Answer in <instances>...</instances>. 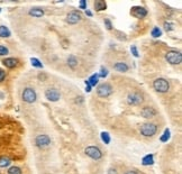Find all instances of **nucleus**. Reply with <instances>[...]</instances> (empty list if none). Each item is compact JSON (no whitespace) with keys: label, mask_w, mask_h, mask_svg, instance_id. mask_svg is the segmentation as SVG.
Instances as JSON below:
<instances>
[{"label":"nucleus","mask_w":182,"mask_h":174,"mask_svg":"<svg viewBox=\"0 0 182 174\" xmlns=\"http://www.w3.org/2000/svg\"><path fill=\"white\" fill-rule=\"evenodd\" d=\"M165 60L168 61V63L172 65H179L182 62V54L179 51H169L165 54Z\"/></svg>","instance_id":"obj_3"},{"label":"nucleus","mask_w":182,"mask_h":174,"mask_svg":"<svg viewBox=\"0 0 182 174\" xmlns=\"http://www.w3.org/2000/svg\"><path fill=\"white\" fill-rule=\"evenodd\" d=\"M108 174H118V172H117V170H116V168L110 167L109 170H108Z\"/></svg>","instance_id":"obj_35"},{"label":"nucleus","mask_w":182,"mask_h":174,"mask_svg":"<svg viewBox=\"0 0 182 174\" xmlns=\"http://www.w3.org/2000/svg\"><path fill=\"white\" fill-rule=\"evenodd\" d=\"M79 7H80V9H86L87 10V2L84 0H82V1L79 2Z\"/></svg>","instance_id":"obj_33"},{"label":"nucleus","mask_w":182,"mask_h":174,"mask_svg":"<svg viewBox=\"0 0 182 174\" xmlns=\"http://www.w3.org/2000/svg\"><path fill=\"white\" fill-rule=\"evenodd\" d=\"M130 52H132V54L135 56V57H140V53H138V50H137V47H136L135 45H133L132 47H130Z\"/></svg>","instance_id":"obj_30"},{"label":"nucleus","mask_w":182,"mask_h":174,"mask_svg":"<svg viewBox=\"0 0 182 174\" xmlns=\"http://www.w3.org/2000/svg\"><path fill=\"white\" fill-rule=\"evenodd\" d=\"M81 19H82V15H81V12L78 10L70 11L66 16V22L67 24H70V25H76V24H78Z\"/></svg>","instance_id":"obj_10"},{"label":"nucleus","mask_w":182,"mask_h":174,"mask_svg":"<svg viewBox=\"0 0 182 174\" xmlns=\"http://www.w3.org/2000/svg\"><path fill=\"white\" fill-rule=\"evenodd\" d=\"M28 14L31 15L33 17H36V18H39V17H43L44 16V10L42 8H32L29 10Z\"/></svg>","instance_id":"obj_16"},{"label":"nucleus","mask_w":182,"mask_h":174,"mask_svg":"<svg viewBox=\"0 0 182 174\" xmlns=\"http://www.w3.org/2000/svg\"><path fill=\"white\" fill-rule=\"evenodd\" d=\"M125 174H138L136 171H132V170H129V171L125 172Z\"/></svg>","instance_id":"obj_37"},{"label":"nucleus","mask_w":182,"mask_h":174,"mask_svg":"<svg viewBox=\"0 0 182 174\" xmlns=\"http://www.w3.org/2000/svg\"><path fill=\"white\" fill-rule=\"evenodd\" d=\"M45 98L51 102H56L61 98V93L55 88H48L47 90H45Z\"/></svg>","instance_id":"obj_8"},{"label":"nucleus","mask_w":182,"mask_h":174,"mask_svg":"<svg viewBox=\"0 0 182 174\" xmlns=\"http://www.w3.org/2000/svg\"><path fill=\"white\" fill-rule=\"evenodd\" d=\"M86 15H88L89 17H92V12H91V11H89L88 9L86 10Z\"/></svg>","instance_id":"obj_38"},{"label":"nucleus","mask_w":182,"mask_h":174,"mask_svg":"<svg viewBox=\"0 0 182 174\" xmlns=\"http://www.w3.org/2000/svg\"><path fill=\"white\" fill-rule=\"evenodd\" d=\"M5 78H6V71L0 67V82H2L5 80Z\"/></svg>","instance_id":"obj_32"},{"label":"nucleus","mask_w":182,"mask_h":174,"mask_svg":"<svg viewBox=\"0 0 182 174\" xmlns=\"http://www.w3.org/2000/svg\"><path fill=\"white\" fill-rule=\"evenodd\" d=\"M11 164V160L6 156L0 157V167H7Z\"/></svg>","instance_id":"obj_21"},{"label":"nucleus","mask_w":182,"mask_h":174,"mask_svg":"<svg viewBox=\"0 0 182 174\" xmlns=\"http://www.w3.org/2000/svg\"><path fill=\"white\" fill-rule=\"evenodd\" d=\"M87 81L89 82V84L91 85V87H95V85H97V84H98V81H99L98 73H97V74H92V75L88 79Z\"/></svg>","instance_id":"obj_20"},{"label":"nucleus","mask_w":182,"mask_h":174,"mask_svg":"<svg viewBox=\"0 0 182 174\" xmlns=\"http://www.w3.org/2000/svg\"><path fill=\"white\" fill-rule=\"evenodd\" d=\"M67 65L71 67V69H76L78 66V60L74 55H70L67 57Z\"/></svg>","instance_id":"obj_18"},{"label":"nucleus","mask_w":182,"mask_h":174,"mask_svg":"<svg viewBox=\"0 0 182 174\" xmlns=\"http://www.w3.org/2000/svg\"><path fill=\"white\" fill-rule=\"evenodd\" d=\"M0 12H1V8H0Z\"/></svg>","instance_id":"obj_39"},{"label":"nucleus","mask_w":182,"mask_h":174,"mask_svg":"<svg viewBox=\"0 0 182 174\" xmlns=\"http://www.w3.org/2000/svg\"><path fill=\"white\" fill-rule=\"evenodd\" d=\"M169 139H170V129H165L164 133H163V135L161 136V140H162L163 143H165Z\"/></svg>","instance_id":"obj_27"},{"label":"nucleus","mask_w":182,"mask_h":174,"mask_svg":"<svg viewBox=\"0 0 182 174\" xmlns=\"http://www.w3.org/2000/svg\"><path fill=\"white\" fill-rule=\"evenodd\" d=\"M101 139H102V142H104L105 144H108L110 143V135L109 133H107V132H102L101 133Z\"/></svg>","instance_id":"obj_25"},{"label":"nucleus","mask_w":182,"mask_h":174,"mask_svg":"<svg viewBox=\"0 0 182 174\" xmlns=\"http://www.w3.org/2000/svg\"><path fill=\"white\" fill-rule=\"evenodd\" d=\"M18 63H19V61L17 59H14V57H8V59L2 60V64L8 69H14L18 65Z\"/></svg>","instance_id":"obj_14"},{"label":"nucleus","mask_w":182,"mask_h":174,"mask_svg":"<svg viewBox=\"0 0 182 174\" xmlns=\"http://www.w3.org/2000/svg\"><path fill=\"white\" fill-rule=\"evenodd\" d=\"M151 35L154 38H157V37H161L162 36V31H161V28L160 27H154L153 29H152L151 31Z\"/></svg>","instance_id":"obj_23"},{"label":"nucleus","mask_w":182,"mask_h":174,"mask_svg":"<svg viewBox=\"0 0 182 174\" xmlns=\"http://www.w3.org/2000/svg\"><path fill=\"white\" fill-rule=\"evenodd\" d=\"M0 174H1V172H0Z\"/></svg>","instance_id":"obj_40"},{"label":"nucleus","mask_w":182,"mask_h":174,"mask_svg":"<svg viewBox=\"0 0 182 174\" xmlns=\"http://www.w3.org/2000/svg\"><path fill=\"white\" fill-rule=\"evenodd\" d=\"M112 67H114V70H116L117 72H121V73L128 72V70H129L128 64L125 63V62H117V63H115V64L112 65Z\"/></svg>","instance_id":"obj_13"},{"label":"nucleus","mask_w":182,"mask_h":174,"mask_svg":"<svg viewBox=\"0 0 182 174\" xmlns=\"http://www.w3.org/2000/svg\"><path fill=\"white\" fill-rule=\"evenodd\" d=\"M153 88L159 93H166L170 90V83L166 79L157 78L153 81Z\"/></svg>","instance_id":"obj_1"},{"label":"nucleus","mask_w":182,"mask_h":174,"mask_svg":"<svg viewBox=\"0 0 182 174\" xmlns=\"http://www.w3.org/2000/svg\"><path fill=\"white\" fill-rule=\"evenodd\" d=\"M10 35H11V33L8 29V27H6V26H3V25L0 26V37L7 38V37H10Z\"/></svg>","instance_id":"obj_19"},{"label":"nucleus","mask_w":182,"mask_h":174,"mask_svg":"<svg viewBox=\"0 0 182 174\" xmlns=\"http://www.w3.org/2000/svg\"><path fill=\"white\" fill-rule=\"evenodd\" d=\"M112 92H114V89H112L111 85H110L109 83H107V82L99 84L98 88H97V94H98V97H100V98H108L109 95L112 94Z\"/></svg>","instance_id":"obj_4"},{"label":"nucleus","mask_w":182,"mask_h":174,"mask_svg":"<svg viewBox=\"0 0 182 174\" xmlns=\"http://www.w3.org/2000/svg\"><path fill=\"white\" fill-rule=\"evenodd\" d=\"M144 101V97L140 92H132L127 95V104L129 106H138Z\"/></svg>","instance_id":"obj_7"},{"label":"nucleus","mask_w":182,"mask_h":174,"mask_svg":"<svg viewBox=\"0 0 182 174\" xmlns=\"http://www.w3.org/2000/svg\"><path fill=\"white\" fill-rule=\"evenodd\" d=\"M7 173L8 174H22V168L18 167V166H11V167L8 168Z\"/></svg>","instance_id":"obj_22"},{"label":"nucleus","mask_w":182,"mask_h":174,"mask_svg":"<svg viewBox=\"0 0 182 174\" xmlns=\"http://www.w3.org/2000/svg\"><path fill=\"white\" fill-rule=\"evenodd\" d=\"M130 15L134 16L135 18L142 19V18L147 16V10H146L144 7H142V6H134V7H132V9H130Z\"/></svg>","instance_id":"obj_11"},{"label":"nucleus","mask_w":182,"mask_h":174,"mask_svg":"<svg viewBox=\"0 0 182 174\" xmlns=\"http://www.w3.org/2000/svg\"><path fill=\"white\" fill-rule=\"evenodd\" d=\"M84 83H86V91H87V92H90V91H91V85H90L89 84V82L87 81V80H86V81H84Z\"/></svg>","instance_id":"obj_34"},{"label":"nucleus","mask_w":182,"mask_h":174,"mask_svg":"<svg viewBox=\"0 0 182 174\" xmlns=\"http://www.w3.org/2000/svg\"><path fill=\"white\" fill-rule=\"evenodd\" d=\"M108 73H109V71L107 70L106 67L101 66L100 67V72L98 73V76H99V78L105 79V78H107V76H108Z\"/></svg>","instance_id":"obj_26"},{"label":"nucleus","mask_w":182,"mask_h":174,"mask_svg":"<svg viewBox=\"0 0 182 174\" xmlns=\"http://www.w3.org/2000/svg\"><path fill=\"white\" fill-rule=\"evenodd\" d=\"M93 7L97 11H102V10H106L107 9V2L104 1V0H97L95 1L93 3Z\"/></svg>","instance_id":"obj_15"},{"label":"nucleus","mask_w":182,"mask_h":174,"mask_svg":"<svg viewBox=\"0 0 182 174\" xmlns=\"http://www.w3.org/2000/svg\"><path fill=\"white\" fill-rule=\"evenodd\" d=\"M84 153L87 156H89L90 158L95 161H99L102 157V152L97 146H88L87 148L84 149Z\"/></svg>","instance_id":"obj_6"},{"label":"nucleus","mask_w":182,"mask_h":174,"mask_svg":"<svg viewBox=\"0 0 182 174\" xmlns=\"http://www.w3.org/2000/svg\"><path fill=\"white\" fill-rule=\"evenodd\" d=\"M140 132L144 137H153L157 133V125L153 123H145L140 126Z\"/></svg>","instance_id":"obj_2"},{"label":"nucleus","mask_w":182,"mask_h":174,"mask_svg":"<svg viewBox=\"0 0 182 174\" xmlns=\"http://www.w3.org/2000/svg\"><path fill=\"white\" fill-rule=\"evenodd\" d=\"M31 62H32V65H33L34 67H37V69H43V64L41 63V61H39L38 59H36V57H32Z\"/></svg>","instance_id":"obj_24"},{"label":"nucleus","mask_w":182,"mask_h":174,"mask_svg":"<svg viewBox=\"0 0 182 174\" xmlns=\"http://www.w3.org/2000/svg\"><path fill=\"white\" fill-rule=\"evenodd\" d=\"M163 26H164V29H165L166 31H171L174 29V24H172V22H165Z\"/></svg>","instance_id":"obj_28"},{"label":"nucleus","mask_w":182,"mask_h":174,"mask_svg":"<svg viewBox=\"0 0 182 174\" xmlns=\"http://www.w3.org/2000/svg\"><path fill=\"white\" fill-rule=\"evenodd\" d=\"M46 78H47V75H46V74H44V73H39V74H38V79H39V80H46Z\"/></svg>","instance_id":"obj_36"},{"label":"nucleus","mask_w":182,"mask_h":174,"mask_svg":"<svg viewBox=\"0 0 182 174\" xmlns=\"http://www.w3.org/2000/svg\"><path fill=\"white\" fill-rule=\"evenodd\" d=\"M105 26H106V28L108 29V31H111L112 29V24H111V22H110L109 19H105Z\"/></svg>","instance_id":"obj_31"},{"label":"nucleus","mask_w":182,"mask_h":174,"mask_svg":"<svg viewBox=\"0 0 182 174\" xmlns=\"http://www.w3.org/2000/svg\"><path fill=\"white\" fill-rule=\"evenodd\" d=\"M35 145L39 148H45V147L51 145V138L48 137V135L45 134L37 135L36 138H35Z\"/></svg>","instance_id":"obj_9"},{"label":"nucleus","mask_w":182,"mask_h":174,"mask_svg":"<svg viewBox=\"0 0 182 174\" xmlns=\"http://www.w3.org/2000/svg\"><path fill=\"white\" fill-rule=\"evenodd\" d=\"M9 53V50L6 47L5 45H0V56H5Z\"/></svg>","instance_id":"obj_29"},{"label":"nucleus","mask_w":182,"mask_h":174,"mask_svg":"<svg viewBox=\"0 0 182 174\" xmlns=\"http://www.w3.org/2000/svg\"><path fill=\"white\" fill-rule=\"evenodd\" d=\"M22 98L26 104H34V102L37 100L36 91H35L33 88H26V89H24V91H22Z\"/></svg>","instance_id":"obj_5"},{"label":"nucleus","mask_w":182,"mask_h":174,"mask_svg":"<svg viewBox=\"0 0 182 174\" xmlns=\"http://www.w3.org/2000/svg\"><path fill=\"white\" fill-rule=\"evenodd\" d=\"M157 115V111L153 108V107H144L140 110V116L143 118H146V119H150V118H153Z\"/></svg>","instance_id":"obj_12"},{"label":"nucleus","mask_w":182,"mask_h":174,"mask_svg":"<svg viewBox=\"0 0 182 174\" xmlns=\"http://www.w3.org/2000/svg\"><path fill=\"white\" fill-rule=\"evenodd\" d=\"M142 164L145 166L154 164V156H153V154H147L146 156H144L143 160H142Z\"/></svg>","instance_id":"obj_17"}]
</instances>
